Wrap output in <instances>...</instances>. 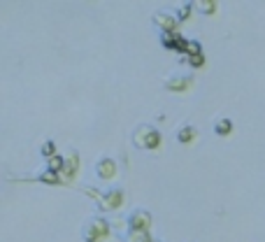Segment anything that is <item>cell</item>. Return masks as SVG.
Segmentation results:
<instances>
[{
  "instance_id": "5",
  "label": "cell",
  "mask_w": 265,
  "mask_h": 242,
  "mask_svg": "<svg viewBox=\"0 0 265 242\" xmlns=\"http://www.w3.org/2000/svg\"><path fill=\"white\" fill-rule=\"evenodd\" d=\"M154 26L160 28V33H179V19L177 14H168V12H154L151 14Z\"/></svg>"
},
{
  "instance_id": "8",
  "label": "cell",
  "mask_w": 265,
  "mask_h": 242,
  "mask_svg": "<svg viewBox=\"0 0 265 242\" xmlns=\"http://www.w3.org/2000/svg\"><path fill=\"white\" fill-rule=\"evenodd\" d=\"M116 175V163L114 159H109V156H100L96 161V177L100 180H112Z\"/></svg>"
},
{
  "instance_id": "7",
  "label": "cell",
  "mask_w": 265,
  "mask_h": 242,
  "mask_svg": "<svg viewBox=\"0 0 265 242\" xmlns=\"http://www.w3.org/2000/svg\"><path fill=\"white\" fill-rule=\"evenodd\" d=\"M77 172H80V154H77V149H70V152L65 154V168L61 172V180L72 182L77 177Z\"/></svg>"
},
{
  "instance_id": "17",
  "label": "cell",
  "mask_w": 265,
  "mask_h": 242,
  "mask_svg": "<svg viewBox=\"0 0 265 242\" xmlns=\"http://www.w3.org/2000/svg\"><path fill=\"white\" fill-rule=\"evenodd\" d=\"M193 9H195V2H184V5L179 7V12H177V19H179V21H186V19L193 14Z\"/></svg>"
},
{
  "instance_id": "1",
  "label": "cell",
  "mask_w": 265,
  "mask_h": 242,
  "mask_svg": "<svg viewBox=\"0 0 265 242\" xmlns=\"http://www.w3.org/2000/svg\"><path fill=\"white\" fill-rule=\"evenodd\" d=\"M112 235V224L105 216H88L84 226H81V240L84 242H105Z\"/></svg>"
},
{
  "instance_id": "15",
  "label": "cell",
  "mask_w": 265,
  "mask_h": 242,
  "mask_svg": "<svg viewBox=\"0 0 265 242\" xmlns=\"http://www.w3.org/2000/svg\"><path fill=\"white\" fill-rule=\"evenodd\" d=\"M40 154H42L44 159L49 161L52 156H56V142H53V140H44L42 147H40Z\"/></svg>"
},
{
  "instance_id": "3",
  "label": "cell",
  "mask_w": 265,
  "mask_h": 242,
  "mask_svg": "<svg viewBox=\"0 0 265 242\" xmlns=\"http://www.w3.org/2000/svg\"><path fill=\"white\" fill-rule=\"evenodd\" d=\"M124 188H109V191H105L103 196H100V200H98V210L100 212H116L119 207L124 205Z\"/></svg>"
},
{
  "instance_id": "2",
  "label": "cell",
  "mask_w": 265,
  "mask_h": 242,
  "mask_svg": "<svg viewBox=\"0 0 265 242\" xmlns=\"http://www.w3.org/2000/svg\"><path fill=\"white\" fill-rule=\"evenodd\" d=\"M160 140H163V137H160L159 128H154L151 124H137L135 131H132V144H135L137 149H144V152L159 149Z\"/></svg>"
},
{
  "instance_id": "14",
  "label": "cell",
  "mask_w": 265,
  "mask_h": 242,
  "mask_svg": "<svg viewBox=\"0 0 265 242\" xmlns=\"http://www.w3.org/2000/svg\"><path fill=\"white\" fill-rule=\"evenodd\" d=\"M195 9L205 14V17H210V14H216V9H219V2H195Z\"/></svg>"
},
{
  "instance_id": "16",
  "label": "cell",
  "mask_w": 265,
  "mask_h": 242,
  "mask_svg": "<svg viewBox=\"0 0 265 242\" xmlns=\"http://www.w3.org/2000/svg\"><path fill=\"white\" fill-rule=\"evenodd\" d=\"M179 61H184V63H188L191 68H203L205 65V54H198V56H179Z\"/></svg>"
},
{
  "instance_id": "18",
  "label": "cell",
  "mask_w": 265,
  "mask_h": 242,
  "mask_svg": "<svg viewBox=\"0 0 265 242\" xmlns=\"http://www.w3.org/2000/svg\"><path fill=\"white\" fill-rule=\"evenodd\" d=\"M203 54V45L198 42V40H188V45H186V56H198Z\"/></svg>"
},
{
  "instance_id": "19",
  "label": "cell",
  "mask_w": 265,
  "mask_h": 242,
  "mask_svg": "<svg viewBox=\"0 0 265 242\" xmlns=\"http://www.w3.org/2000/svg\"><path fill=\"white\" fill-rule=\"evenodd\" d=\"M86 193L91 196V200H96V203L100 200V196H103V191H98V188H93V187H88V188H86Z\"/></svg>"
},
{
  "instance_id": "6",
  "label": "cell",
  "mask_w": 265,
  "mask_h": 242,
  "mask_svg": "<svg viewBox=\"0 0 265 242\" xmlns=\"http://www.w3.org/2000/svg\"><path fill=\"white\" fill-rule=\"evenodd\" d=\"M151 228V212L149 210H132L128 215V231H149Z\"/></svg>"
},
{
  "instance_id": "10",
  "label": "cell",
  "mask_w": 265,
  "mask_h": 242,
  "mask_svg": "<svg viewBox=\"0 0 265 242\" xmlns=\"http://www.w3.org/2000/svg\"><path fill=\"white\" fill-rule=\"evenodd\" d=\"M35 180H37V182H42V184H61V182H63V180H61V175H58V172H53V170H49V168L40 172Z\"/></svg>"
},
{
  "instance_id": "20",
  "label": "cell",
  "mask_w": 265,
  "mask_h": 242,
  "mask_svg": "<svg viewBox=\"0 0 265 242\" xmlns=\"http://www.w3.org/2000/svg\"><path fill=\"white\" fill-rule=\"evenodd\" d=\"M112 242H121V240H112Z\"/></svg>"
},
{
  "instance_id": "4",
  "label": "cell",
  "mask_w": 265,
  "mask_h": 242,
  "mask_svg": "<svg viewBox=\"0 0 265 242\" xmlns=\"http://www.w3.org/2000/svg\"><path fill=\"white\" fill-rule=\"evenodd\" d=\"M193 86V75H168L165 81H163V89L165 91H172V93H182V91H188Z\"/></svg>"
},
{
  "instance_id": "13",
  "label": "cell",
  "mask_w": 265,
  "mask_h": 242,
  "mask_svg": "<svg viewBox=\"0 0 265 242\" xmlns=\"http://www.w3.org/2000/svg\"><path fill=\"white\" fill-rule=\"evenodd\" d=\"M47 168L61 175V172H63V168H65V156H61V154H56V156H52V159L47 161Z\"/></svg>"
},
{
  "instance_id": "11",
  "label": "cell",
  "mask_w": 265,
  "mask_h": 242,
  "mask_svg": "<svg viewBox=\"0 0 265 242\" xmlns=\"http://www.w3.org/2000/svg\"><path fill=\"white\" fill-rule=\"evenodd\" d=\"M126 242H154L149 231H128Z\"/></svg>"
},
{
  "instance_id": "21",
  "label": "cell",
  "mask_w": 265,
  "mask_h": 242,
  "mask_svg": "<svg viewBox=\"0 0 265 242\" xmlns=\"http://www.w3.org/2000/svg\"><path fill=\"white\" fill-rule=\"evenodd\" d=\"M154 242H163V240H154Z\"/></svg>"
},
{
  "instance_id": "9",
  "label": "cell",
  "mask_w": 265,
  "mask_h": 242,
  "mask_svg": "<svg viewBox=\"0 0 265 242\" xmlns=\"http://www.w3.org/2000/svg\"><path fill=\"white\" fill-rule=\"evenodd\" d=\"M195 135H198V131H195V126H182L179 131H177V140L182 144H191L195 140Z\"/></svg>"
},
{
  "instance_id": "12",
  "label": "cell",
  "mask_w": 265,
  "mask_h": 242,
  "mask_svg": "<svg viewBox=\"0 0 265 242\" xmlns=\"http://www.w3.org/2000/svg\"><path fill=\"white\" fill-rule=\"evenodd\" d=\"M214 133L221 135V137L230 135L233 133V121H230V119H219V121L214 124Z\"/></svg>"
}]
</instances>
